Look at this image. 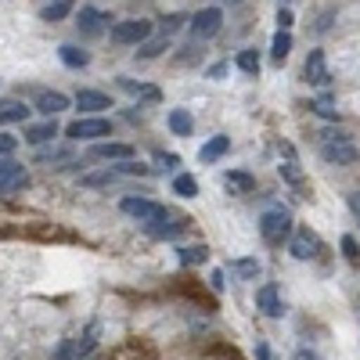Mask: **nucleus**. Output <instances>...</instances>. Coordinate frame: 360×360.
<instances>
[{
  "label": "nucleus",
  "mask_w": 360,
  "mask_h": 360,
  "mask_svg": "<svg viewBox=\"0 0 360 360\" xmlns=\"http://www.w3.org/2000/svg\"><path fill=\"white\" fill-rule=\"evenodd\" d=\"M224 4H242V0H224Z\"/></svg>",
  "instance_id": "nucleus-45"
},
{
  "label": "nucleus",
  "mask_w": 360,
  "mask_h": 360,
  "mask_svg": "<svg viewBox=\"0 0 360 360\" xmlns=\"http://www.w3.org/2000/svg\"><path fill=\"white\" fill-rule=\"evenodd\" d=\"M256 303H259V310H263L266 317H281V314H285L281 295H278V288H274V285H263V288L256 292Z\"/></svg>",
  "instance_id": "nucleus-12"
},
{
  "label": "nucleus",
  "mask_w": 360,
  "mask_h": 360,
  "mask_svg": "<svg viewBox=\"0 0 360 360\" xmlns=\"http://www.w3.org/2000/svg\"><path fill=\"white\" fill-rule=\"evenodd\" d=\"M281 176L288 180V184H299V180H303V173L295 169V162H285V166H281Z\"/></svg>",
  "instance_id": "nucleus-38"
},
{
  "label": "nucleus",
  "mask_w": 360,
  "mask_h": 360,
  "mask_svg": "<svg viewBox=\"0 0 360 360\" xmlns=\"http://www.w3.org/2000/svg\"><path fill=\"white\" fill-rule=\"evenodd\" d=\"M108 134H112L108 119H76V123L65 130V137H72V141H101Z\"/></svg>",
  "instance_id": "nucleus-6"
},
{
  "label": "nucleus",
  "mask_w": 360,
  "mask_h": 360,
  "mask_svg": "<svg viewBox=\"0 0 360 360\" xmlns=\"http://www.w3.org/2000/svg\"><path fill=\"white\" fill-rule=\"evenodd\" d=\"M123 86H127V90H134V94H141V98H148V101H155V98H159V90H155V86H148V83L123 79Z\"/></svg>",
  "instance_id": "nucleus-30"
},
{
  "label": "nucleus",
  "mask_w": 360,
  "mask_h": 360,
  "mask_svg": "<svg viewBox=\"0 0 360 360\" xmlns=\"http://www.w3.org/2000/svg\"><path fill=\"white\" fill-rule=\"evenodd\" d=\"M86 360H98V356H86Z\"/></svg>",
  "instance_id": "nucleus-46"
},
{
  "label": "nucleus",
  "mask_w": 360,
  "mask_h": 360,
  "mask_svg": "<svg viewBox=\"0 0 360 360\" xmlns=\"http://www.w3.org/2000/svg\"><path fill=\"white\" fill-rule=\"evenodd\" d=\"M213 288H217V292L227 288V274H224V270H213Z\"/></svg>",
  "instance_id": "nucleus-40"
},
{
  "label": "nucleus",
  "mask_w": 360,
  "mask_h": 360,
  "mask_svg": "<svg viewBox=\"0 0 360 360\" xmlns=\"http://www.w3.org/2000/svg\"><path fill=\"white\" fill-rule=\"evenodd\" d=\"M314 112H317L321 119H339V112L332 108V101H328V98H321V101L314 105Z\"/></svg>",
  "instance_id": "nucleus-35"
},
{
  "label": "nucleus",
  "mask_w": 360,
  "mask_h": 360,
  "mask_svg": "<svg viewBox=\"0 0 360 360\" xmlns=\"http://www.w3.org/2000/svg\"><path fill=\"white\" fill-rule=\"evenodd\" d=\"M29 108L22 101H0V123H25Z\"/></svg>",
  "instance_id": "nucleus-19"
},
{
  "label": "nucleus",
  "mask_w": 360,
  "mask_h": 360,
  "mask_svg": "<svg viewBox=\"0 0 360 360\" xmlns=\"http://www.w3.org/2000/svg\"><path fill=\"white\" fill-rule=\"evenodd\" d=\"M69 148H44V152H37V162L44 166H54V162H69Z\"/></svg>",
  "instance_id": "nucleus-26"
},
{
  "label": "nucleus",
  "mask_w": 360,
  "mask_h": 360,
  "mask_svg": "<svg viewBox=\"0 0 360 360\" xmlns=\"http://www.w3.org/2000/svg\"><path fill=\"white\" fill-rule=\"evenodd\" d=\"M76 108H83V112H105V108H112V98L101 94V90H79V94H76Z\"/></svg>",
  "instance_id": "nucleus-14"
},
{
  "label": "nucleus",
  "mask_w": 360,
  "mask_h": 360,
  "mask_svg": "<svg viewBox=\"0 0 360 360\" xmlns=\"http://www.w3.org/2000/svg\"><path fill=\"white\" fill-rule=\"evenodd\" d=\"M101 22H108V18L101 11H94V8L79 11V29H83V33H101Z\"/></svg>",
  "instance_id": "nucleus-22"
},
{
  "label": "nucleus",
  "mask_w": 360,
  "mask_h": 360,
  "mask_svg": "<svg viewBox=\"0 0 360 360\" xmlns=\"http://www.w3.org/2000/svg\"><path fill=\"white\" fill-rule=\"evenodd\" d=\"M173 191H176L180 198H195V195H198V180H195L191 173H180V176H173Z\"/></svg>",
  "instance_id": "nucleus-23"
},
{
  "label": "nucleus",
  "mask_w": 360,
  "mask_h": 360,
  "mask_svg": "<svg viewBox=\"0 0 360 360\" xmlns=\"http://www.w3.org/2000/svg\"><path fill=\"white\" fill-rule=\"evenodd\" d=\"M148 37H152V22L148 18H127V22H115L112 25V44L119 47H141Z\"/></svg>",
  "instance_id": "nucleus-3"
},
{
  "label": "nucleus",
  "mask_w": 360,
  "mask_h": 360,
  "mask_svg": "<svg viewBox=\"0 0 360 360\" xmlns=\"http://www.w3.org/2000/svg\"><path fill=\"white\" fill-rule=\"evenodd\" d=\"M288 51H292V33H274V44H270V58L281 65V62H288Z\"/></svg>",
  "instance_id": "nucleus-20"
},
{
  "label": "nucleus",
  "mask_w": 360,
  "mask_h": 360,
  "mask_svg": "<svg viewBox=\"0 0 360 360\" xmlns=\"http://www.w3.org/2000/svg\"><path fill=\"white\" fill-rule=\"evenodd\" d=\"M166 47H169V40H166V37H162V40H144V44H141V51H137V58H144V62H148V58H159Z\"/></svg>",
  "instance_id": "nucleus-28"
},
{
  "label": "nucleus",
  "mask_w": 360,
  "mask_h": 360,
  "mask_svg": "<svg viewBox=\"0 0 360 360\" xmlns=\"http://www.w3.org/2000/svg\"><path fill=\"white\" fill-rule=\"evenodd\" d=\"M54 137H58V123H54V119H44V123L25 127V141L29 144H51Z\"/></svg>",
  "instance_id": "nucleus-15"
},
{
  "label": "nucleus",
  "mask_w": 360,
  "mask_h": 360,
  "mask_svg": "<svg viewBox=\"0 0 360 360\" xmlns=\"http://www.w3.org/2000/svg\"><path fill=\"white\" fill-rule=\"evenodd\" d=\"M159 166H162V169H173V166H176V155H159Z\"/></svg>",
  "instance_id": "nucleus-42"
},
{
  "label": "nucleus",
  "mask_w": 360,
  "mask_h": 360,
  "mask_svg": "<svg viewBox=\"0 0 360 360\" xmlns=\"http://www.w3.org/2000/svg\"><path fill=\"white\" fill-rule=\"evenodd\" d=\"M90 159H115V162H127L134 159V148L130 144H112V141H101L90 148Z\"/></svg>",
  "instance_id": "nucleus-11"
},
{
  "label": "nucleus",
  "mask_w": 360,
  "mask_h": 360,
  "mask_svg": "<svg viewBox=\"0 0 360 360\" xmlns=\"http://www.w3.org/2000/svg\"><path fill=\"white\" fill-rule=\"evenodd\" d=\"M238 274H242V278H256L259 274V263L256 259H238Z\"/></svg>",
  "instance_id": "nucleus-34"
},
{
  "label": "nucleus",
  "mask_w": 360,
  "mask_h": 360,
  "mask_svg": "<svg viewBox=\"0 0 360 360\" xmlns=\"http://www.w3.org/2000/svg\"><path fill=\"white\" fill-rule=\"evenodd\" d=\"M238 69H242L245 76H256L259 72V54L256 51H242L238 54Z\"/></svg>",
  "instance_id": "nucleus-29"
},
{
  "label": "nucleus",
  "mask_w": 360,
  "mask_h": 360,
  "mask_svg": "<svg viewBox=\"0 0 360 360\" xmlns=\"http://www.w3.org/2000/svg\"><path fill=\"white\" fill-rule=\"evenodd\" d=\"M188 25H191V37L195 40H209V37L220 33L224 11L220 8H202V11H195V18H188Z\"/></svg>",
  "instance_id": "nucleus-5"
},
{
  "label": "nucleus",
  "mask_w": 360,
  "mask_h": 360,
  "mask_svg": "<svg viewBox=\"0 0 360 360\" xmlns=\"http://www.w3.org/2000/svg\"><path fill=\"white\" fill-rule=\"evenodd\" d=\"M224 180L234 188V191H252V176L249 173H242V169H231V173H224Z\"/></svg>",
  "instance_id": "nucleus-27"
},
{
  "label": "nucleus",
  "mask_w": 360,
  "mask_h": 360,
  "mask_svg": "<svg viewBox=\"0 0 360 360\" xmlns=\"http://www.w3.org/2000/svg\"><path fill=\"white\" fill-rule=\"evenodd\" d=\"M76 356V342L72 339H62L58 342V349H54V360H72Z\"/></svg>",
  "instance_id": "nucleus-33"
},
{
  "label": "nucleus",
  "mask_w": 360,
  "mask_h": 360,
  "mask_svg": "<svg viewBox=\"0 0 360 360\" xmlns=\"http://www.w3.org/2000/svg\"><path fill=\"white\" fill-rule=\"evenodd\" d=\"M292 231H295V227H292V217L285 213V209H270V213H263V220H259V234H263L266 245L288 242Z\"/></svg>",
  "instance_id": "nucleus-2"
},
{
  "label": "nucleus",
  "mask_w": 360,
  "mask_h": 360,
  "mask_svg": "<svg viewBox=\"0 0 360 360\" xmlns=\"http://www.w3.org/2000/svg\"><path fill=\"white\" fill-rule=\"evenodd\" d=\"M119 209H123V213L127 217H134L137 224H155V220H162L166 213H169V209L166 205H159V202H148V198H134V195H127L123 202H119Z\"/></svg>",
  "instance_id": "nucleus-4"
},
{
  "label": "nucleus",
  "mask_w": 360,
  "mask_h": 360,
  "mask_svg": "<svg viewBox=\"0 0 360 360\" xmlns=\"http://www.w3.org/2000/svg\"><path fill=\"white\" fill-rule=\"evenodd\" d=\"M184 22H188L184 15H166V18H162V37L169 40V37L176 33V29H180V25H184Z\"/></svg>",
  "instance_id": "nucleus-31"
},
{
  "label": "nucleus",
  "mask_w": 360,
  "mask_h": 360,
  "mask_svg": "<svg viewBox=\"0 0 360 360\" xmlns=\"http://www.w3.org/2000/svg\"><path fill=\"white\" fill-rule=\"evenodd\" d=\"M115 180V169H105V173H98V176H83V184H90V188H105V184H112Z\"/></svg>",
  "instance_id": "nucleus-32"
},
{
  "label": "nucleus",
  "mask_w": 360,
  "mask_h": 360,
  "mask_svg": "<svg viewBox=\"0 0 360 360\" xmlns=\"http://www.w3.org/2000/svg\"><path fill=\"white\" fill-rule=\"evenodd\" d=\"M224 72H227V65H224V62H220V65H213V69H209V79H220V76H224Z\"/></svg>",
  "instance_id": "nucleus-43"
},
{
  "label": "nucleus",
  "mask_w": 360,
  "mask_h": 360,
  "mask_svg": "<svg viewBox=\"0 0 360 360\" xmlns=\"http://www.w3.org/2000/svg\"><path fill=\"white\" fill-rule=\"evenodd\" d=\"M256 360H270V349H266V346H263V342H259V346H256Z\"/></svg>",
  "instance_id": "nucleus-44"
},
{
  "label": "nucleus",
  "mask_w": 360,
  "mask_h": 360,
  "mask_svg": "<svg viewBox=\"0 0 360 360\" xmlns=\"http://www.w3.org/2000/svg\"><path fill=\"white\" fill-rule=\"evenodd\" d=\"M342 252H346V259H349V263H356V259H360V249H356V242H353L349 234L342 238Z\"/></svg>",
  "instance_id": "nucleus-36"
},
{
  "label": "nucleus",
  "mask_w": 360,
  "mask_h": 360,
  "mask_svg": "<svg viewBox=\"0 0 360 360\" xmlns=\"http://www.w3.org/2000/svg\"><path fill=\"white\" fill-rule=\"evenodd\" d=\"M76 0H51V4L44 8V22H62L69 11H72Z\"/></svg>",
  "instance_id": "nucleus-25"
},
{
  "label": "nucleus",
  "mask_w": 360,
  "mask_h": 360,
  "mask_svg": "<svg viewBox=\"0 0 360 360\" xmlns=\"http://www.w3.org/2000/svg\"><path fill=\"white\" fill-rule=\"evenodd\" d=\"M58 54H62V62H65L69 69H86V62H90V54H86V51H79V47H72V44H65Z\"/></svg>",
  "instance_id": "nucleus-21"
},
{
  "label": "nucleus",
  "mask_w": 360,
  "mask_h": 360,
  "mask_svg": "<svg viewBox=\"0 0 360 360\" xmlns=\"http://www.w3.org/2000/svg\"><path fill=\"white\" fill-rule=\"evenodd\" d=\"M69 105H72V101L62 94V90H44V94L37 98V112H44L47 119H54L58 112H65Z\"/></svg>",
  "instance_id": "nucleus-10"
},
{
  "label": "nucleus",
  "mask_w": 360,
  "mask_h": 360,
  "mask_svg": "<svg viewBox=\"0 0 360 360\" xmlns=\"http://www.w3.org/2000/svg\"><path fill=\"white\" fill-rule=\"evenodd\" d=\"M205 259H209L205 245H184V249H180V263H184V266H202Z\"/></svg>",
  "instance_id": "nucleus-24"
},
{
  "label": "nucleus",
  "mask_w": 360,
  "mask_h": 360,
  "mask_svg": "<svg viewBox=\"0 0 360 360\" xmlns=\"http://www.w3.org/2000/svg\"><path fill=\"white\" fill-rule=\"evenodd\" d=\"M281 4H288V0H281Z\"/></svg>",
  "instance_id": "nucleus-47"
},
{
  "label": "nucleus",
  "mask_w": 360,
  "mask_h": 360,
  "mask_svg": "<svg viewBox=\"0 0 360 360\" xmlns=\"http://www.w3.org/2000/svg\"><path fill=\"white\" fill-rule=\"evenodd\" d=\"M98 339H101V324H98V321H90V324L83 328L79 342H76V360H86V356H94V346H98Z\"/></svg>",
  "instance_id": "nucleus-13"
},
{
  "label": "nucleus",
  "mask_w": 360,
  "mask_h": 360,
  "mask_svg": "<svg viewBox=\"0 0 360 360\" xmlns=\"http://www.w3.org/2000/svg\"><path fill=\"white\" fill-rule=\"evenodd\" d=\"M25 184H29V173L22 169V162H15V159H0V195L22 191Z\"/></svg>",
  "instance_id": "nucleus-8"
},
{
  "label": "nucleus",
  "mask_w": 360,
  "mask_h": 360,
  "mask_svg": "<svg viewBox=\"0 0 360 360\" xmlns=\"http://www.w3.org/2000/svg\"><path fill=\"white\" fill-rule=\"evenodd\" d=\"M288 252H292L295 259H314V256L321 252L317 234H314L310 227H295V231H292V238H288Z\"/></svg>",
  "instance_id": "nucleus-7"
},
{
  "label": "nucleus",
  "mask_w": 360,
  "mask_h": 360,
  "mask_svg": "<svg viewBox=\"0 0 360 360\" xmlns=\"http://www.w3.org/2000/svg\"><path fill=\"white\" fill-rule=\"evenodd\" d=\"M288 25H292V11L281 8V11H278V29H281V33H288Z\"/></svg>",
  "instance_id": "nucleus-39"
},
{
  "label": "nucleus",
  "mask_w": 360,
  "mask_h": 360,
  "mask_svg": "<svg viewBox=\"0 0 360 360\" xmlns=\"http://www.w3.org/2000/svg\"><path fill=\"white\" fill-rule=\"evenodd\" d=\"M317 141H321V159L324 162H332V166L356 162V144H353V137L346 130H321Z\"/></svg>",
  "instance_id": "nucleus-1"
},
{
  "label": "nucleus",
  "mask_w": 360,
  "mask_h": 360,
  "mask_svg": "<svg viewBox=\"0 0 360 360\" xmlns=\"http://www.w3.org/2000/svg\"><path fill=\"white\" fill-rule=\"evenodd\" d=\"M15 144H18V141H15L11 134H0V159H8V155L15 152Z\"/></svg>",
  "instance_id": "nucleus-37"
},
{
  "label": "nucleus",
  "mask_w": 360,
  "mask_h": 360,
  "mask_svg": "<svg viewBox=\"0 0 360 360\" xmlns=\"http://www.w3.org/2000/svg\"><path fill=\"white\" fill-rule=\"evenodd\" d=\"M180 231H184V220L173 217V213H166V217L155 220V224H148V234H152V238H176Z\"/></svg>",
  "instance_id": "nucleus-16"
},
{
  "label": "nucleus",
  "mask_w": 360,
  "mask_h": 360,
  "mask_svg": "<svg viewBox=\"0 0 360 360\" xmlns=\"http://www.w3.org/2000/svg\"><path fill=\"white\" fill-rule=\"evenodd\" d=\"M349 213L360 220V191H353V195H349Z\"/></svg>",
  "instance_id": "nucleus-41"
},
{
  "label": "nucleus",
  "mask_w": 360,
  "mask_h": 360,
  "mask_svg": "<svg viewBox=\"0 0 360 360\" xmlns=\"http://www.w3.org/2000/svg\"><path fill=\"white\" fill-rule=\"evenodd\" d=\"M227 152H231V137L217 134L213 141H205V144H202L198 159H202V162H217V159H220V155H227Z\"/></svg>",
  "instance_id": "nucleus-17"
},
{
  "label": "nucleus",
  "mask_w": 360,
  "mask_h": 360,
  "mask_svg": "<svg viewBox=\"0 0 360 360\" xmlns=\"http://www.w3.org/2000/svg\"><path fill=\"white\" fill-rule=\"evenodd\" d=\"M303 76H307V83L310 86H324L328 79V62H324V51H310L307 54V65H303Z\"/></svg>",
  "instance_id": "nucleus-9"
},
{
  "label": "nucleus",
  "mask_w": 360,
  "mask_h": 360,
  "mask_svg": "<svg viewBox=\"0 0 360 360\" xmlns=\"http://www.w3.org/2000/svg\"><path fill=\"white\" fill-rule=\"evenodd\" d=\"M169 130H173L176 137H188V134L195 130L191 112H188V108H173V112H169Z\"/></svg>",
  "instance_id": "nucleus-18"
}]
</instances>
